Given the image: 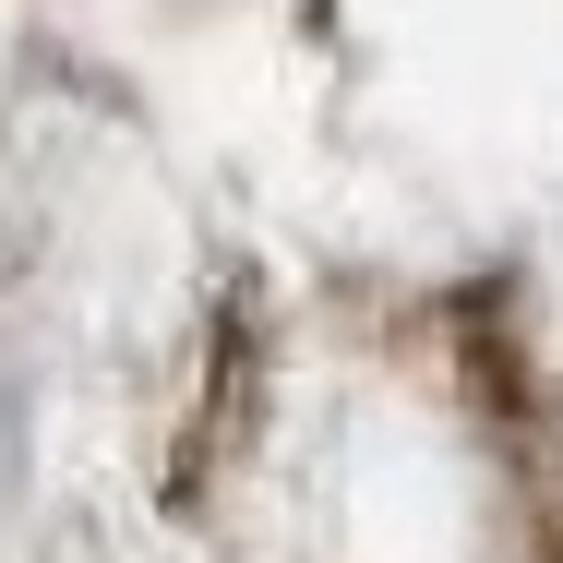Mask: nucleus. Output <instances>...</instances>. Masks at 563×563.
I'll return each instance as SVG.
<instances>
[]
</instances>
